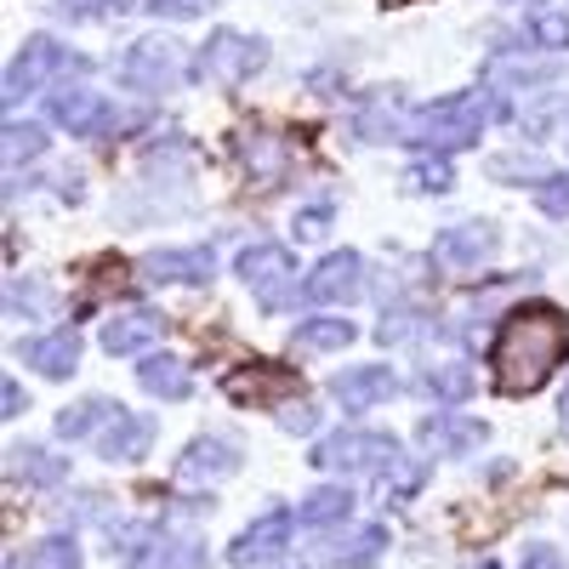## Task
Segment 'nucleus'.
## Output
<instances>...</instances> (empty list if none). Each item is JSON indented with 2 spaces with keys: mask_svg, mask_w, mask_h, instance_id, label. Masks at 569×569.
I'll return each mask as SVG.
<instances>
[{
  "mask_svg": "<svg viewBox=\"0 0 569 569\" xmlns=\"http://www.w3.org/2000/svg\"><path fill=\"white\" fill-rule=\"evenodd\" d=\"M569 359V313L552 308V302H525V308H512L501 325H496V337H490V376H496V388L501 393H536L547 388V376Z\"/></svg>",
  "mask_w": 569,
  "mask_h": 569,
  "instance_id": "nucleus-1",
  "label": "nucleus"
},
{
  "mask_svg": "<svg viewBox=\"0 0 569 569\" xmlns=\"http://www.w3.org/2000/svg\"><path fill=\"white\" fill-rule=\"evenodd\" d=\"M490 120H496L490 91H450V98H439V103L410 109L405 142L433 149V154H456V149H467V142H479Z\"/></svg>",
  "mask_w": 569,
  "mask_h": 569,
  "instance_id": "nucleus-2",
  "label": "nucleus"
},
{
  "mask_svg": "<svg viewBox=\"0 0 569 569\" xmlns=\"http://www.w3.org/2000/svg\"><path fill=\"white\" fill-rule=\"evenodd\" d=\"M262 69H268V40L240 34V29H217L200 52H194V80H200V86H222V91L246 86V80L262 74Z\"/></svg>",
  "mask_w": 569,
  "mask_h": 569,
  "instance_id": "nucleus-3",
  "label": "nucleus"
},
{
  "mask_svg": "<svg viewBox=\"0 0 569 569\" xmlns=\"http://www.w3.org/2000/svg\"><path fill=\"white\" fill-rule=\"evenodd\" d=\"M308 461L319 472H376V479H382V472L399 461V439L393 433H370V427H348V433L319 439Z\"/></svg>",
  "mask_w": 569,
  "mask_h": 569,
  "instance_id": "nucleus-4",
  "label": "nucleus"
},
{
  "mask_svg": "<svg viewBox=\"0 0 569 569\" xmlns=\"http://www.w3.org/2000/svg\"><path fill=\"white\" fill-rule=\"evenodd\" d=\"M114 80L126 91H142V98H154V91H171L182 80V46L166 40V34H142L131 40L120 63H114Z\"/></svg>",
  "mask_w": 569,
  "mask_h": 569,
  "instance_id": "nucleus-5",
  "label": "nucleus"
},
{
  "mask_svg": "<svg viewBox=\"0 0 569 569\" xmlns=\"http://www.w3.org/2000/svg\"><path fill=\"white\" fill-rule=\"evenodd\" d=\"M63 69H80V58L69 52V46L34 34V40L18 46V58L7 63V91H0V98H7V103H23L29 91H40L46 80H58Z\"/></svg>",
  "mask_w": 569,
  "mask_h": 569,
  "instance_id": "nucleus-6",
  "label": "nucleus"
},
{
  "mask_svg": "<svg viewBox=\"0 0 569 569\" xmlns=\"http://www.w3.org/2000/svg\"><path fill=\"white\" fill-rule=\"evenodd\" d=\"M233 273L246 279V291H251L262 308H279L284 291L297 284V257L284 251V246H273V240H262V246H246V251H240Z\"/></svg>",
  "mask_w": 569,
  "mask_h": 569,
  "instance_id": "nucleus-7",
  "label": "nucleus"
},
{
  "mask_svg": "<svg viewBox=\"0 0 569 569\" xmlns=\"http://www.w3.org/2000/svg\"><path fill=\"white\" fill-rule=\"evenodd\" d=\"M222 393L233 405H251V410H273L297 393V370L291 365H273V359H251V365H233L222 376Z\"/></svg>",
  "mask_w": 569,
  "mask_h": 569,
  "instance_id": "nucleus-8",
  "label": "nucleus"
},
{
  "mask_svg": "<svg viewBox=\"0 0 569 569\" xmlns=\"http://www.w3.org/2000/svg\"><path fill=\"white\" fill-rule=\"evenodd\" d=\"M291 530H297V518L284 512V507L262 512L257 525H246L240 536H233V547H228V563H233V569H262V563H273L284 547H291Z\"/></svg>",
  "mask_w": 569,
  "mask_h": 569,
  "instance_id": "nucleus-9",
  "label": "nucleus"
},
{
  "mask_svg": "<svg viewBox=\"0 0 569 569\" xmlns=\"http://www.w3.org/2000/svg\"><path fill=\"white\" fill-rule=\"evenodd\" d=\"M308 302H325V308H348L365 297V257L359 251H330L313 273H308Z\"/></svg>",
  "mask_w": 569,
  "mask_h": 569,
  "instance_id": "nucleus-10",
  "label": "nucleus"
},
{
  "mask_svg": "<svg viewBox=\"0 0 569 569\" xmlns=\"http://www.w3.org/2000/svg\"><path fill=\"white\" fill-rule=\"evenodd\" d=\"M46 114H52L69 137H98V131L114 126L109 98H103V91H91V86H63V91H52V98H46Z\"/></svg>",
  "mask_w": 569,
  "mask_h": 569,
  "instance_id": "nucleus-11",
  "label": "nucleus"
},
{
  "mask_svg": "<svg viewBox=\"0 0 569 569\" xmlns=\"http://www.w3.org/2000/svg\"><path fill=\"white\" fill-rule=\"evenodd\" d=\"M137 268L149 284H211L217 257H211V246H177V251H149Z\"/></svg>",
  "mask_w": 569,
  "mask_h": 569,
  "instance_id": "nucleus-12",
  "label": "nucleus"
},
{
  "mask_svg": "<svg viewBox=\"0 0 569 569\" xmlns=\"http://www.w3.org/2000/svg\"><path fill=\"white\" fill-rule=\"evenodd\" d=\"M416 439L433 450V456H467V450H479L490 439V427L479 416H456V410H433V416H421L416 427Z\"/></svg>",
  "mask_w": 569,
  "mask_h": 569,
  "instance_id": "nucleus-13",
  "label": "nucleus"
},
{
  "mask_svg": "<svg viewBox=\"0 0 569 569\" xmlns=\"http://www.w3.org/2000/svg\"><path fill=\"white\" fill-rule=\"evenodd\" d=\"M18 359L34 365L46 382H63V376L80 370V330L58 325V330H46V337H29V342H18Z\"/></svg>",
  "mask_w": 569,
  "mask_h": 569,
  "instance_id": "nucleus-14",
  "label": "nucleus"
},
{
  "mask_svg": "<svg viewBox=\"0 0 569 569\" xmlns=\"http://www.w3.org/2000/svg\"><path fill=\"white\" fill-rule=\"evenodd\" d=\"M330 393L342 399V410H376L382 399L399 393V376L388 365H348L330 376Z\"/></svg>",
  "mask_w": 569,
  "mask_h": 569,
  "instance_id": "nucleus-15",
  "label": "nucleus"
},
{
  "mask_svg": "<svg viewBox=\"0 0 569 569\" xmlns=\"http://www.w3.org/2000/svg\"><path fill=\"white\" fill-rule=\"evenodd\" d=\"M126 569H206V541L194 530H160L131 552Z\"/></svg>",
  "mask_w": 569,
  "mask_h": 569,
  "instance_id": "nucleus-16",
  "label": "nucleus"
},
{
  "mask_svg": "<svg viewBox=\"0 0 569 569\" xmlns=\"http://www.w3.org/2000/svg\"><path fill=\"white\" fill-rule=\"evenodd\" d=\"M496 246H501V233L490 222H450L439 240H433V257L445 268H479V262L496 257Z\"/></svg>",
  "mask_w": 569,
  "mask_h": 569,
  "instance_id": "nucleus-17",
  "label": "nucleus"
},
{
  "mask_svg": "<svg viewBox=\"0 0 569 569\" xmlns=\"http://www.w3.org/2000/svg\"><path fill=\"white\" fill-rule=\"evenodd\" d=\"M240 472V450H233L228 439H194L182 456H177V479H188V485H211V479H233Z\"/></svg>",
  "mask_w": 569,
  "mask_h": 569,
  "instance_id": "nucleus-18",
  "label": "nucleus"
},
{
  "mask_svg": "<svg viewBox=\"0 0 569 569\" xmlns=\"http://www.w3.org/2000/svg\"><path fill=\"white\" fill-rule=\"evenodd\" d=\"M160 337H166V313L126 308V313H109V325H103V353H142Z\"/></svg>",
  "mask_w": 569,
  "mask_h": 569,
  "instance_id": "nucleus-19",
  "label": "nucleus"
},
{
  "mask_svg": "<svg viewBox=\"0 0 569 569\" xmlns=\"http://www.w3.org/2000/svg\"><path fill=\"white\" fill-rule=\"evenodd\" d=\"M149 445H154V416H137V410H120L98 433L103 461H137V456H149Z\"/></svg>",
  "mask_w": 569,
  "mask_h": 569,
  "instance_id": "nucleus-20",
  "label": "nucleus"
},
{
  "mask_svg": "<svg viewBox=\"0 0 569 569\" xmlns=\"http://www.w3.org/2000/svg\"><path fill=\"white\" fill-rule=\"evenodd\" d=\"M137 388L149 399H166V405H182L188 393H194V376H188V365L177 353H149L137 365Z\"/></svg>",
  "mask_w": 569,
  "mask_h": 569,
  "instance_id": "nucleus-21",
  "label": "nucleus"
},
{
  "mask_svg": "<svg viewBox=\"0 0 569 569\" xmlns=\"http://www.w3.org/2000/svg\"><path fill=\"white\" fill-rule=\"evenodd\" d=\"M405 126H410V109L399 103V91H376L353 120V131L365 142H405Z\"/></svg>",
  "mask_w": 569,
  "mask_h": 569,
  "instance_id": "nucleus-22",
  "label": "nucleus"
},
{
  "mask_svg": "<svg viewBox=\"0 0 569 569\" xmlns=\"http://www.w3.org/2000/svg\"><path fill=\"white\" fill-rule=\"evenodd\" d=\"M126 405H114V399H103V393H91V399H80V405H69V410H58V439H91V433H103V427L120 416Z\"/></svg>",
  "mask_w": 569,
  "mask_h": 569,
  "instance_id": "nucleus-23",
  "label": "nucleus"
},
{
  "mask_svg": "<svg viewBox=\"0 0 569 569\" xmlns=\"http://www.w3.org/2000/svg\"><path fill=\"white\" fill-rule=\"evenodd\" d=\"M382 552H388V525H359V530H348L337 547H330V563L337 569H370Z\"/></svg>",
  "mask_w": 569,
  "mask_h": 569,
  "instance_id": "nucleus-24",
  "label": "nucleus"
},
{
  "mask_svg": "<svg viewBox=\"0 0 569 569\" xmlns=\"http://www.w3.org/2000/svg\"><path fill=\"white\" fill-rule=\"evenodd\" d=\"M353 512V490L348 485H319L302 507H297V518L308 530H325V525H342V518Z\"/></svg>",
  "mask_w": 569,
  "mask_h": 569,
  "instance_id": "nucleus-25",
  "label": "nucleus"
},
{
  "mask_svg": "<svg viewBox=\"0 0 569 569\" xmlns=\"http://www.w3.org/2000/svg\"><path fill=\"white\" fill-rule=\"evenodd\" d=\"M353 337H359L353 319H302V325L291 330V342H297L302 353H337V348H348Z\"/></svg>",
  "mask_w": 569,
  "mask_h": 569,
  "instance_id": "nucleus-26",
  "label": "nucleus"
},
{
  "mask_svg": "<svg viewBox=\"0 0 569 569\" xmlns=\"http://www.w3.org/2000/svg\"><path fill=\"white\" fill-rule=\"evenodd\" d=\"M472 365H461V359H445V365H427L421 370V393H433V399H445V405H461L467 393H472Z\"/></svg>",
  "mask_w": 569,
  "mask_h": 569,
  "instance_id": "nucleus-27",
  "label": "nucleus"
},
{
  "mask_svg": "<svg viewBox=\"0 0 569 569\" xmlns=\"http://www.w3.org/2000/svg\"><path fill=\"white\" fill-rule=\"evenodd\" d=\"M233 154H240L246 160V171L251 177H279V160H284V149H279V142H268L262 131H240V142H233Z\"/></svg>",
  "mask_w": 569,
  "mask_h": 569,
  "instance_id": "nucleus-28",
  "label": "nucleus"
},
{
  "mask_svg": "<svg viewBox=\"0 0 569 569\" xmlns=\"http://www.w3.org/2000/svg\"><path fill=\"white\" fill-rule=\"evenodd\" d=\"M12 472H23L29 485H58L69 472V461L52 456V450H40V445H23V450H12Z\"/></svg>",
  "mask_w": 569,
  "mask_h": 569,
  "instance_id": "nucleus-29",
  "label": "nucleus"
},
{
  "mask_svg": "<svg viewBox=\"0 0 569 569\" xmlns=\"http://www.w3.org/2000/svg\"><path fill=\"white\" fill-rule=\"evenodd\" d=\"M23 569H80V541L74 536H46L29 547Z\"/></svg>",
  "mask_w": 569,
  "mask_h": 569,
  "instance_id": "nucleus-30",
  "label": "nucleus"
},
{
  "mask_svg": "<svg viewBox=\"0 0 569 569\" xmlns=\"http://www.w3.org/2000/svg\"><path fill=\"white\" fill-rule=\"evenodd\" d=\"M0 137H7V142H0V149H7V166L46 154V131H40L34 120H7V131H0Z\"/></svg>",
  "mask_w": 569,
  "mask_h": 569,
  "instance_id": "nucleus-31",
  "label": "nucleus"
},
{
  "mask_svg": "<svg viewBox=\"0 0 569 569\" xmlns=\"http://www.w3.org/2000/svg\"><path fill=\"white\" fill-rule=\"evenodd\" d=\"M450 160L445 154H433V160H416L410 171H405V188L410 194H450Z\"/></svg>",
  "mask_w": 569,
  "mask_h": 569,
  "instance_id": "nucleus-32",
  "label": "nucleus"
},
{
  "mask_svg": "<svg viewBox=\"0 0 569 569\" xmlns=\"http://www.w3.org/2000/svg\"><path fill=\"white\" fill-rule=\"evenodd\" d=\"M530 40L541 46V52H569V7L536 12L530 18Z\"/></svg>",
  "mask_w": 569,
  "mask_h": 569,
  "instance_id": "nucleus-33",
  "label": "nucleus"
},
{
  "mask_svg": "<svg viewBox=\"0 0 569 569\" xmlns=\"http://www.w3.org/2000/svg\"><path fill=\"white\" fill-rule=\"evenodd\" d=\"M421 485H427V467H421L416 456H399V461L382 472V490H388V501H410Z\"/></svg>",
  "mask_w": 569,
  "mask_h": 569,
  "instance_id": "nucleus-34",
  "label": "nucleus"
},
{
  "mask_svg": "<svg viewBox=\"0 0 569 569\" xmlns=\"http://www.w3.org/2000/svg\"><path fill=\"white\" fill-rule=\"evenodd\" d=\"M131 0H52V12L69 18V23H103V18H120Z\"/></svg>",
  "mask_w": 569,
  "mask_h": 569,
  "instance_id": "nucleus-35",
  "label": "nucleus"
},
{
  "mask_svg": "<svg viewBox=\"0 0 569 569\" xmlns=\"http://www.w3.org/2000/svg\"><path fill=\"white\" fill-rule=\"evenodd\" d=\"M485 171H490L496 182H507V177H536V182H547V177H552V171H547L536 154H496Z\"/></svg>",
  "mask_w": 569,
  "mask_h": 569,
  "instance_id": "nucleus-36",
  "label": "nucleus"
},
{
  "mask_svg": "<svg viewBox=\"0 0 569 569\" xmlns=\"http://www.w3.org/2000/svg\"><path fill=\"white\" fill-rule=\"evenodd\" d=\"M536 206L547 217H569V171H552L547 182H536Z\"/></svg>",
  "mask_w": 569,
  "mask_h": 569,
  "instance_id": "nucleus-37",
  "label": "nucleus"
},
{
  "mask_svg": "<svg viewBox=\"0 0 569 569\" xmlns=\"http://www.w3.org/2000/svg\"><path fill=\"white\" fill-rule=\"evenodd\" d=\"M154 18H171V23H188V18H206L217 0H142Z\"/></svg>",
  "mask_w": 569,
  "mask_h": 569,
  "instance_id": "nucleus-38",
  "label": "nucleus"
},
{
  "mask_svg": "<svg viewBox=\"0 0 569 569\" xmlns=\"http://www.w3.org/2000/svg\"><path fill=\"white\" fill-rule=\"evenodd\" d=\"M279 427H284V433H313V427H319V410L302 399V405H284L279 410Z\"/></svg>",
  "mask_w": 569,
  "mask_h": 569,
  "instance_id": "nucleus-39",
  "label": "nucleus"
},
{
  "mask_svg": "<svg viewBox=\"0 0 569 569\" xmlns=\"http://www.w3.org/2000/svg\"><path fill=\"white\" fill-rule=\"evenodd\" d=\"M325 228H330V206H308V211H297V233H302V240H319Z\"/></svg>",
  "mask_w": 569,
  "mask_h": 569,
  "instance_id": "nucleus-40",
  "label": "nucleus"
},
{
  "mask_svg": "<svg viewBox=\"0 0 569 569\" xmlns=\"http://www.w3.org/2000/svg\"><path fill=\"white\" fill-rule=\"evenodd\" d=\"M518 569H569V558H563L558 547H530Z\"/></svg>",
  "mask_w": 569,
  "mask_h": 569,
  "instance_id": "nucleus-41",
  "label": "nucleus"
},
{
  "mask_svg": "<svg viewBox=\"0 0 569 569\" xmlns=\"http://www.w3.org/2000/svg\"><path fill=\"white\" fill-rule=\"evenodd\" d=\"M0 405H7V410H0V416H7V421L29 410V399H23V388H18V382H0Z\"/></svg>",
  "mask_w": 569,
  "mask_h": 569,
  "instance_id": "nucleus-42",
  "label": "nucleus"
},
{
  "mask_svg": "<svg viewBox=\"0 0 569 569\" xmlns=\"http://www.w3.org/2000/svg\"><path fill=\"white\" fill-rule=\"evenodd\" d=\"M472 569H501V563H496V558H479V563H472Z\"/></svg>",
  "mask_w": 569,
  "mask_h": 569,
  "instance_id": "nucleus-43",
  "label": "nucleus"
},
{
  "mask_svg": "<svg viewBox=\"0 0 569 569\" xmlns=\"http://www.w3.org/2000/svg\"><path fill=\"white\" fill-rule=\"evenodd\" d=\"M382 7H410V0H382Z\"/></svg>",
  "mask_w": 569,
  "mask_h": 569,
  "instance_id": "nucleus-44",
  "label": "nucleus"
},
{
  "mask_svg": "<svg viewBox=\"0 0 569 569\" xmlns=\"http://www.w3.org/2000/svg\"><path fill=\"white\" fill-rule=\"evenodd\" d=\"M563 416H569V388H563Z\"/></svg>",
  "mask_w": 569,
  "mask_h": 569,
  "instance_id": "nucleus-45",
  "label": "nucleus"
}]
</instances>
